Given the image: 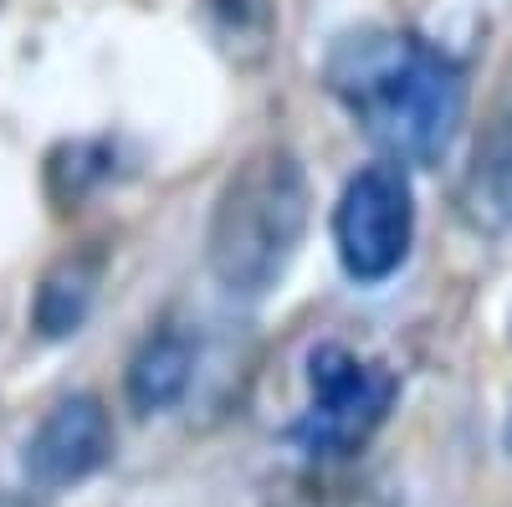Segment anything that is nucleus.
<instances>
[{
    "instance_id": "nucleus-4",
    "label": "nucleus",
    "mask_w": 512,
    "mask_h": 507,
    "mask_svg": "<svg viewBox=\"0 0 512 507\" xmlns=\"http://www.w3.org/2000/svg\"><path fill=\"white\" fill-rule=\"evenodd\" d=\"M410 241H415V190L405 164L379 159L349 175L344 195L333 205L338 267L364 287L390 282L410 257Z\"/></svg>"
},
{
    "instance_id": "nucleus-8",
    "label": "nucleus",
    "mask_w": 512,
    "mask_h": 507,
    "mask_svg": "<svg viewBox=\"0 0 512 507\" xmlns=\"http://www.w3.org/2000/svg\"><path fill=\"white\" fill-rule=\"evenodd\" d=\"M98 287H103V251H67L57 257L36 282V298H31V328L41 338H72L82 323H88L93 303H98Z\"/></svg>"
},
{
    "instance_id": "nucleus-9",
    "label": "nucleus",
    "mask_w": 512,
    "mask_h": 507,
    "mask_svg": "<svg viewBox=\"0 0 512 507\" xmlns=\"http://www.w3.org/2000/svg\"><path fill=\"white\" fill-rule=\"evenodd\" d=\"M108 180V149L103 144H62L52 159H47V185H52V200L67 210L88 195L93 185Z\"/></svg>"
},
{
    "instance_id": "nucleus-3",
    "label": "nucleus",
    "mask_w": 512,
    "mask_h": 507,
    "mask_svg": "<svg viewBox=\"0 0 512 507\" xmlns=\"http://www.w3.org/2000/svg\"><path fill=\"white\" fill-rule=\"evenodd\" d=\"M395 395V369L354 354L349 344H318L308 354V410L287 436L308 461H344L390 420Z\"/></svg>"
},
{
    "instance_id": "nucleus-12",
    "label": "nucleus",
    "mask_w": 512,
    "mask_h": 507,
    "mask_svg": "<svg viewBox=\"0 0 512 507\" xmlns=\"http://www.w3.org/2000/svg\"><path fill=\"white\" fill-rule=\"evenodd\" d=\"M502 441H507V451H512V415H507V431H502Z\"/></svg>"
},
{
    "instance_id": "nucleus-2",
    "label": "nucleus",
    "mask_w": 512,
    "mask_h": 507,
    "mask_svg": "<svg viewBox=\"0 0 512 507\" xmlns=\"http://www.w3.org/2000/svg\"><path fill=\"white\" fill-rule=\"evenodd\" d=\"M313 221L308 169L292 149L267 144L236 164L221 185L205 231V262L231 298H262L272 292Z\"/></svg>"
},
{
    "instance_id": "nucleus-7",
    "label": "nucleus",
    "mask_w": 512,
    "mask_h": 507,
    "mask_svg": "<svg viewBox=\"0 0 512 507\" xmlns=\"http://www.w3.org/2000/svg\"><path fill=\"white\" fill-rule=\"evenodd\" d=\"M195 364H200V344L185 328L149 333L144 344L134 349V359H128V374H123L128 405H134L139 415L175 410L190 395V385H195Z\"/></svg>"
},
{
    "instance_id": "nucleus-1",
    "label": "nucleus",
    "mask_w": 512,
    "mask_h": 507,
    "mask_svg": "<svg viewBox=\"0 0 512 507\" xmlns=\"http://www.w3.org/2000/svg\"><path fill=\"white\" fill-rule=\"evenodd\" d=\"M328 93L395 164H441L466 118V72L415 31L359 26L323 62Z\"/></svg>"
},
{
    "instance_id": "nucleus-10",
    "label": "nucleus",
    "mask_w": 512,
    "mask_h": 507,
    "mask_svg": "<svg viewBox=\"0 0 512 507\" xmlns=\"http://www.w3.org/2000/svg\"><path fill=\"white\" fill-rule=\"evenodd\" d=\"M267 507H400V497L384 482H313L282 492Z\"/></svg>"
},
{
    "instance_id": "nucleus-11",
    "label": "nucleus",
    "mask_w": 512,
    "mask_h": 507,
    "mask_svg": "<svg viewBox=\"0 0 512 507\" xmlns=\"http://www.w3.org/2000/svg\"><path fill=\"white\" fill-rule=\"evenodd\" d=\"M0 507H47L36 492H0Z\"/></svg>"
},
{
    "instance_id": "nucleus-6",
    "label": "nucleus",
    "mask_w": 512,
    "mask_h": 507,
    "mask_svg": "<svg viewBox=\"0 0 512 507\" xmlns=\"http://www.w3.org/2000/svg\"><path fill=\"white\" fill-rule=\"evenodd\" d=\"M456 205L461 221L482 236L512 231V108H497L487 118L482 139L472 144V159L461 169Z\"/></svg>"
},
{
    "instance_id": "nucleus-5",
    "label": "nucleus",
    "mask_w": 512,
    "mask_h": 507,
    "mask_svg": "<svg viewBox=\"0 0 512 507\" xmlns=\"http://www.w3.org/2000/svg\"><path fill=\"white\" fill-rule=\"evenodd\" d=\"M113 456V420L98 395H67L57 400L41 426L21 446V472L36 492H62L88 482Z\"/></svg>"
}]
</instances>
